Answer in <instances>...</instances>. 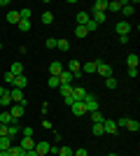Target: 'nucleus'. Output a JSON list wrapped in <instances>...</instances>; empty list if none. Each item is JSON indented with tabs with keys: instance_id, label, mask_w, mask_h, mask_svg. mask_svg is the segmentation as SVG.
Returning a JSON list of instances; mask_svg holds the SVG:
<instances>
[{
	"instance_id": "nucleus-6",
	"label": "nucleus",
	"mask_w": 140,
	"mask_h": 156,
	"mask_svg": "<svg viewBox=\"0 0 140 156\" xmlns=\"http://www.w3.org/2000/svg\"><path fill=\"white\" fill-rule=\"evenodd\" d=\"M68 72H70L73 77H80L82 75V63L80 61H68Z\"/></svg>"
},
{
	"instance_id": "nucleus-1",
	"label": "nucleus",
	"mask_w": 140,
	"mask_h": 156,
	"mask_svg": "<svg viewBox=\"0 0 140 156\" xmlns=\"http://www.w3.org/2000/svg\"><path fill=\"white\" fill-rule=\"evenodd\" d=\"M82 103H84V107H87V114H91V112H98V98H96V96L87 93V98H84Z\"/></svg>"
},
{
	"instance_id": "nucleus-30",
	"label": "nucleus",
	"mask_w": 140,
	"mask_h": 156,
	"mask_svg": "<svg viewBox=\"0 0 140 156\" xmlns=\"http://www.w3.org/2000/svg\"><path fill=\"white\" fill-rule=\"evenodd\" d=\"M7 151H9V156H23V149H21L19 144H12Z\"/></svg>"
},
{
	"instance_id": "nucleus-2",
	"label": "nucleus",
	"mask_w": 140,
	"mask_h": 156,
	"mask_svg": "<svg viewBox=\"0 0 140 156\" xmlns=\"http://www.w3.org/2000/svg\"><path fill=\"white\" fill-rule=\"evenodd\" d=\"M96 72H98V75H100V77H112V65H110V63H103V61H98V65H96Z\"/></svg>"
},
{
	"instance_id": "nucleus-45",
	"label": "nucleus",
	"mask_w": 140,
	"mask_h": 156,
	"mask_svg": "<svg viewBox=\"0 0 140 156\" xmlns=\"http://www.w3.org/2000/svg\"><path fill=\"white\" fill-rule=\"evenodd\" d=\"M73 156H89V154H87V149H84V147H80L77 151H73Z\"/></svg>"
},
{
	"instance_id": "nucleus-35",
	"label": "nucleus",
	"mask_w": 140,
	"mask_h": 156,
	"mask_svg": "<svg viewBox=\"0 0 140 156\" xmlns=\"http://www.w3.org/2000/svg\"><path fill=\"white\" fill-rule=\"evenodd\" d=\"M93 135H96V137H100V135H105V130H103V124H93Z\"/></svg>"
},
{
	"instance_id": "nucleus-20",
	"label": "nucleus",
	"mask_w": 140,
	"mask_h": 156,
	"mask_svg": "<svg viewBox=\"0 0 140 156\" xmlns=\"http://www.w3.org/2000/svg\"><path fill=\"white\" fill-rule=\"evenodd\" d=\"M124 128H128L131 133H138V130H140V121H138V119H128Z\"/></svg>"
},
{
	"instance_id": "nucleus-26",
	"label": "nucleus",
	"mask_w": 140,
	"mask_h": 156,
	"mask_svg": "<svg viewBox=\"0 0 140 156\" xmlns=\"http://www.w3.org/2000/svg\"><path fill=\"white\" fill-rule=\"evenodd\" d=\"M89 19H91V16H89V12H80V14H77V26H87Z\"/></svg>"
},
{
	"instance_id": "nucleus-51",
	"label": "nucleus",
	"mask_w": 140,
	"mask_h": 156,
	"mask_svg": "<svg viewBox=\"0 0 140 156\" xmlns=\"http://www.w3.org/2000/svg\"><path fill=\"white\" fill-rule=\"evenodd\" d=\"M7 91V89H5V86H0V96H2V93H5Z\"/></svg>"
},
{
	"instance_id": "nucleus-17",
	"label": "nucleus",
	"mask_w": 140,
	"mask_h": 156,
	"mask_svg": "<svg viewBox=\"0 0 140 156\" xmlns=\"http://www.w3.org/2000/svg\"><path fill=\"white\" fill-rule=\"evenodd\" d=\"M21 149L26 151V149H35V140L33 137H21V144H19Z\"/></svg>"
},
{
	"instance_id": "nucleus-46",
	"label": "nucleus",
	"mask_w": 140,
	"mask_h": 156,
	"mask_svg": "<svg viewBox=\"0 0 140 156\" xmlns=\"http://www.w3.org/2000/svg\"><path fill=\"white\" fill-rule=\"evenodd\" d=\"M128 77H131V79L138 77V68H128Z\"/></svg>"
},
{
	"instance_id": "nucleus-40",
	"label": "nucleus",
	"mask_w": 140,
	"mask_h": 156,
	"mask_svg": "<svg viewBox=\"0 0 140 156\" xmlns=\"http://www.w3.org/2000/svg\"><path fill=\"white\" fill-rule=\"evenodd\" d=\"M84 28H87V33H93V30H98V23L89 19V23H87V26H84Z\"/></svg>"
},
{
	"instance_id": "nucleus-21",
	"label": "nucleus",
	"mask_w": 140,
	"mask_h": 156,
	"mask_svg": "<svg viewBox=\"0 0 140 156\" xmlns=\"http://www.w3.org/2000/svg\"><path fill=\"white\" fill-rule=\"evenodd\" d=\"M89 16H91V21H96V23H103V21L107 19L105 12H93V9H91V14H89Z\"/></svg>"
},
{
	"instance_id": "nucleus-44",
	"label": "nucleus",
	"mask_w": 140,
	"mask_h": 156,
	"mask_svg": "<svg viewBox=\"0 0 140 156\" xmlns=\"http://www.w3.org/2000/svg\"><path fill=\"white\" fill-rule=\"evenodd\" d=\"M21 133H23V137H33V128H31V126H26Z\"/></svg>"
},
{
	"instance_id": "nucleus-13",
	"label": "nucleus",
	"mask_w": 140,
	"mask_h": 156,
	"mask_svg": "<svg viewBox=\"0 0 140 156\" xmlns=\"http://www.w3.org/2000/svg\"><path fill=\"white\" fill-rule=\"evenodd\" d=\"M14 89H21V91H23V89H26V84H28V79H26V75H19V77H14Z\"/></svg>"
},
{
	"instance_id": "nucleus-38",
	"label": "nucleus",
	"mask_w": 140,
	"mask_h": 156,
	"mask_svg": "<svg viewBox=\"0 0 140 156\" xmlns=\"http://www.w3.org/2000/svg\"><path fill=\"white\" fill-rule=\"evenodd\" d=\"M47 84H49V89H59L61 82H59V77H49V79H47Z\"/></svg>"
},
{
	"instance_id": "nucleus-24",
	"label": "nucleus",
	"mask_w": 140,
	"mask_h": 156,
	"mask_svg": "<svg viewBox=\"0 0 140 156\" xmlns=\"http://www.w3.org/2000/svg\"><path fill=\"white\" fill-rule=\"evenodd\" d=\"M16 135H21V128L16 124H9L7 126V137H16Z\"/></svg>"
},
{
	"instance_id": "nucleus-4",
	"label": "nucleus",
	"mask_w": 140,
	"mask_h": 156,
	"mask_svg": "<svg viewBox=\"0 0 140 156\" xmlns=\"http://www.w3.org/2000/svg\"><path fill=\"white\" fill-rule=\"evenodd\" d=\"M9 96H12V103L14 105H23V107H26V100H23V91H21V89H12Z\"/></svg>"
},
{
	"instance_id": "nucleus-49",
	"label": "nucleus",
	"mask_w": 140,
	"mask_h": 156,
	"mask_svg": "<svg viewBox=\"0 0 140 156\" xmlns=\"http://www.w3.org/2000/svg\"><path fill=\"white\" fill-rule=\"evenodd\" d=\"M23 156H38V151H35V149H26V151H23Z\"/></svg>"
},
{
	"instance_id": "nucleus-7",
	"label": "nucleus",
	"mask_w": 140,
	"mask_h": 156,
	"mask_svg": "<svg viewBox=\"0 0 140 156\" xmlns=\"http://www.w3.org/2000/svg\"><path fill=\"white\" fill-rule=\"evenodd\" d=\"M61 72H63V63H61V61H54V63H49V77H59Z\"/></svg>"
},
{
	"instance_id": "nucleus-41",
	"label": "nucleus",
	"mask_w": 140,
	"mask_h": 156,
	"mask_svg": "<svg viewBox=\"0 0 140 156\" xmlns=\"http://www.w3.org/2000/svg\"><path fill=\"white\" fill-rule=\"evenodd\" d=\"M45 47H49V49H56V37H47Z\"/></svg>"
},
{
	"instance_id": "nucleus-54",
	"label": "nucleus",
	"mask_w": 140,
	"mask_h": 156,
	"mask_svg": "<svg viewBox=\"0 0 140 156\" xmlns=\"http://www.w3.org/2000/svg\"><path fill=\"white\" fill-rule=\"evenodd\" d=\"M107 156H117V154H107Z\"/></svg>"
},
{
	"instance_id": "nucleus-28",
	"label": "nucleus",
	"mask_w": 140,
	"mask_h": 156,
	"mask_svg": "<svg viewBox=\"0 0 140 156\" xmlns=\"http://www.w3.org/2000/svg\"><path fill=\"white\" fill-rule=\"evenodd\" d=\"M126 63H128V68H138V63H140V58H138V54H128V58H126Z\"/></svg>"
},
{
	"instance_id": "nucleus-29",
	"label": "nucleus",
	"mask_w": 140,
	"mask_h": 156,
	"mask_svg": "<svg viewBox=\"0 0 140 156\" xmlns=\"http://www.w3.org/2000/svg\"><path fill=\"white\" fill-rule=\"evenodd\" d=\"M12 147V137H0V151H7Z\"/></svg>"
},
{
	"instance_id": "nucleus-42",
	"label": "nucleus",
	"mask_w": 140,
	"mask_h": 156,
	"mask_svg": "<svg viewBox=\"0 0 140 156\" xmlns=\"http://www.w3.org/2000/svg\"><path fill=\"white\" fill-rule=\"evenodd\" d=\"M126 121H128V117H121V119H117L114 124H117V128H124V126H126Z\"/></svg>"
},
{
	"instance_id": "nucleus-31",
	"label": "nucleus",
	"mask_w": 140,
	"mask_h": 156,
	"mask_svg": "<svg viewBox=\"0 0 140 156\" xmlns=\"http://www.w3.org/2000/svg\"><path fill=\"white\" fill-rule=\"evenodd\" d=\"M56 49H61V51H68V49H70V42H68V40H56Z\"/></svg>"
},
{
	"instance_id": "nucleus-14",
	"label": "nucleus",
	"mask_w": 140,
	"mask_h": 156,
	"mask_svg": "<svg viewBox=\"0 0 140 156\" xmlns=\"http://www.w3.org/2000/svg\"><path fill=\"white\" fill-rule=\"evenodd\" d=\"M0 124H2V126L14 124V119H12V114H9V110H2V112H0Z\"/></svg>"
},
{
	"instance_id": "nucleus-8",
	"label": "nucleus",
	"mask_w": 140,
	"mask_h": 156,
	"mask_svg": "<svg viewBox=\"0 0 140 156\" xmlns=\"http://www.w3.org/2000/svg\"><path fill=\"white\" fill-rule=\"evenodd\" d=\"M103 130H105V135H114V133H117L114 119H105V121H103Z\"/></svg>"
},
{
	"instance_id": "nucleus-32",
	"label": "nucleus",
	"mask_w": 140,
	"mask_h": 156,
	"mask_svg": "<svg viewBox=\"0 0 140 156\" xmlns=\"http://www.w3.org/2000/svg\"><path fill=\"white\" fill-rule=\"evenodd\" d=\"M42 23H45V26L54 23V14H52V12H42Z\"/></svg>"
},
{
	"instance_id": "nucleus-33",
	"label": "nucleus",
	"mask_w": 140,
	"mask_h": 156,
	"mask_svg": "<svg viewBox=\"0 0 140 156\" xmlns=\"http://www.w3.org/2000/svg\"><path fill=\"white\" fill-rule=\"evenodd\" d=\"M16 26H19V30H21V33H28L31 28H33V26H31V21H23V19H21Z\"/></svg>"
},
{
	"instance_id": "nucleus-50",
	"label": "nucleus",
	"mask_w": 140,
	"mask_h": 156,
	"mask_svg": "<svg viewBox=\"0 0 140 156\" xmlns=\"http://www.w3.org/2000/svg\"><path fill=\"white\" fill-rule=\"evenodd\" d=\"M42 126H45V128H54V126H52V121H49V119H42Z\"/></svg>"
},
{
	"instance_id": "nucleus-15",
	"label": "nucleus",
	"mask_w": 140,
	"mask_h": 156,
	"mask_svg": "<svg viewBox=\"0 0 140 156\" xmlns=\"http://www.w3.org/2000/svg\"><path fill=\"white\" fill-rule=\"evenodd\" d=\"M96 65H98V61H89V63H82V72H87V75H93V72H96Z\"/></svg>"
},
{
	"instance_id": "nucleus-34",
	"label": "nucleus",
	"mask_w": 140,
	"mask_h": 156,
	"mask_svg": "<svg viewBox=\"0 0 140 156\" xmlns=\"http://www.w3.org/2000/svg\"><path fill=\"white\" fill-rule=\"evenodd\" d=\"M87 35H89V33H87V28H84V26H77V28H75V37H87Z\"/></svg>"
},
{
	"instance_id": "nucleus-25",
	"label": "nucleus",
	"mask_w": 140,
	"mask_h": 156,
	"mask_svg": "<svg viewBox=\"0 0 140 156\" xmlns=\"http://www.w3.org/2000/svg\"><path fill=\"white\" fill-rule=\"evenodd\" d=\"M93 12H105V14H107V0H96Z\"/></svg>"
},
{
	"instance_id": "nucleus-27",
	"label": "nucleus",
	"mask_w": 140,
	"mask_h": 156,
	"mask_svg": "<svg viewBox=\"0 0 140 156\" xmlns=\"http://www.w3.org/2000/svg\"><path fill=\"white\" fill-rule=\"evenodd\" d=\"M19 16L23 21H31V16H33V9L31 7H23V9H19Z\"/></svg>"
},
{
	"instance_id": "nucleus-48",
	"label": "nucleus",
	"mask_w": 140,
	"mask_h": 156,
	"mask_svg": "<svg viewBox=\"0 0 140 156\" xmlns=\"http://www.w3.org/2000/svg\"><path fill=\"white\" fill-rule=\"evenodd\" d=\"M0 137H7V126L0 124Z\"/></svg>"
},
{
	"instance_id": "nucleus-39",
	"label": "nucleus",
	"mask_w": 140,
	"mask_h": 156,
	"mask_svg": "<svg viewBox=\"0 0 140 156\" xmlns=\"http://www.w3.org/2000/svg\"><path fill=\"white\" fill-rule=\"evenodd\" d=\"M105 86H107V89H117V77H114V75H112V77H107Z\"/></svg>"
},
{
	"instance_id": "nucleus-37",
	"label": "nucleus",
	"mask_w": 140,
	"mask_h": 156,
	"mask_svg": "<svg viewBox=\"0 0 140 156\" xmlns=\"http://www.w3.org/2000/svg\"><path fill=\"white\" fill-rule=\"evenodd\" d=\"M91 119H93V124H103V121H105V117H103L100 112H91Z\"/></svg>"
},
{
	"instance_id": "nucleus-10",
	"label": "nucleus",
	"mask_w": 140,
	"mask_h": 156,
	"mask_svg": "<svg viewBox=\"0 0 140 156\" xmlns=\"http://www.w3.org/2000/svg\"><path fill=\"white\" fill-rule=\"evenodd\" d=\"M49 149H52V144H49V142H35V151H38V156H47Z\"/></svg>"
},
{
	"instance_id": "nucleus-19",
	"label": "nucleus",
	"mask_w": 140,
	"mask_h": 156,
	"mask_svg": "<svg viewBox=\"0 0 140 156\" xmlns=\"http://www.w3.org/2000/svg\"><path fill=\"white\" fill-rule=\"evenodd\" d=\"M121 14H124V16H133V14H135V5H133V2H124Z\"/></svg>"
},
{
	"instance_id": "nucleus-18",
	"label": "nucleus",
	"mask_w": 140,
	"mask_h": 156,
	"mask_svg": "<svg viewBox=\"0 0 140 156\" xmlns=\"http://www.w3.org/2000/svg\"><path fill=\"white\" fill-rule=\"evenodd\" d=\"M21 16H19V9H9L7 12V23H19Z\"/></svg>"
},
{
	"instance_id": "nucleus-3",
	"label": "nucleus",
	"mask_w": 140,
	"mask_h": 156,
	"mask_svg": "<svg viewBox=\"0 0 140 156\" xmlns=\"http://www.w3.org/2000/svg\"><path fill=\"white\" fill-rule=\"evenodd\" d=\"M23 110H26V107H23V105H9V114H12V119H14V124H16V121H19L21 117H23Z\"/></svg>"
},
{
	"instance_id": "nucleus-12",
	"label": "nucleus",
	"mask_w": 140,
	"mask_h": 156,
	"mask_svg": "<svg viewBox=\"0 0 140 156\" xmlns=\"http://www.w3.org/2000/svg\"><path fill=\"white\" fill-rule=\"evenodd\" d=\"M9 105H12V96H9V91H5L0 96V110H9Z\"/></svg>"
},
{
	"instance_id": "nucleus-55",
	"label": "nucleus",
	"mask_w": 140,
	"mask_h": 156,
	"mask_svg": "<svg viewBox=\"0 0 140 156\" xmlns=\"http://www.w3.org/2000/svg\"><path fill=\"white\" fill-rule=\"evenodd\" d=\"M0 112H2V110H0Z\"/></svg>"
},
{
	"instance_id": "nucleus-22",
	"label": "nucleus",
	"mask_w": 140,
	"mask_h": 156,
	"mask_svg": "<svg viewBox=\"0 0 140 156\" xmlns=\"http://www.w3.org/2000/svg\"><path fill=\"white\" fill-rule=\"evenodd\" d=\"M73 79H75V77H73L68 70H63V72L59 75V82H61V84H73Z\"/></svg>"
},
{
	"instance_id": "nucleus-11",
	"label": "nucleus",
	"mask_w": 140,
	"mask_h": 156,
	"mask_svg": "<svg viewBox=\"0 0 140 156\" xmlns=\"http://www.w3.org/2000/svg\"><path fill=\"white\" fill-rule=\"evenodd\" d=\"M128 33H131V23H128L126 19L119 21V23H117V35H128Z\"/></svg>"
},
{
	"instance_id": "nucleus-36",
	"label": "nucleus",
	"mask_w": 140,
	"mask_h": 156,
	"mask_svg": "<svg viewBox=\"0 0 140 156\" xmlns=\"http://www.w3.org/2000/svg\"><path fill=\"white\" fill-rule=\"evenodd\" d=\"M56 154H59V156H73V149L63 144V147H59V151H56Z\"/></svg>"
},
{
	"instance_id": "nucleus-43",
	"label": "nucleus",
	"mask_w": 140,
	"mask_h": 156,
	"mask_svg": "<svg viewBox=\"0 0 140 156\" xmlns=\"http://www.w3.org/2000/svg\"><path fill=\"white\" fill-rule=\"evenodd\" d=\"M12 82H14V75L7 70V72H5V84H12Z\"/></svg>"
},
{
	"instance_id": "nucleus-9",
	"label": "nucleus",
	"mask_w": 140,
	"mask_h": 156,
	"mask_svg": "<svg viewBox=\"0 0 140 156\" xmlns=\"http://www.w3.org/2000/svg\"><path fill=\"white\" fill-rule=\"evenodd\" d=\"M87 89H84V86H73V100H84V98H87Z\"/></svg>"
},
{
	"instance_id": "nucleus-16",
	"label": "nucleus",
	"mask_w": 140,
	"mask_h": 156,
	"mask_svg": "<svg viewBox=\"0 0 140 156\" xmlns=\"http://www.w3.org/2000/svg\"><path fill=\"white\" fill-rule=\"evenodd\" d=\"M121 7H124V0H112L107 2V12H121Z\"/></svg>"
},
{
	"instance_id": "nucleus-47",
	"label": "nucleus",
	"mask_w": 140,
	"mask_h": 156,
	"mask_svg": "<svg viewBox=\"0 0 140 156\" xmlns=\"http://www.w3.org/2000/svg\"><path fill=\"white\" fill-rule=\"evenodd\" d=\"M119 44H128V35H119Z\"/></svg>"
},
{
	"instance_id": "nucleus-53",
	"label": "nucleus",
	"mask_w": 140,
	"mask_h": 156,
	"mask_svg": "<svg viewBox=\"0 0 140 156\" xmlns=\"http://www.w3.org/2000/svg\"><path fill=\"white\" fill-rule=\"evenodd\" d=\"M0 51H2V42H0Z\"/></svg>"
},
{
	"instance_id": "nucleus-52",
	"label": "nucleus",
	"mask_w": 140,
	"mask_h": 156,
	"mask_svg": "<svg viewBox=\"0 0 140 156\" xmlns=\"http://www.w3.org/2000/svg\"><path fill=\"white\" fill-rule=\"evenodd\" d=\"M0 156H9V151H0Z\"/></svg>"
},
{
	"instance_id": "nucleus-23",
	"label": "nucleus",
	"mask_w": 140,
	"mask_h": 156,
	"mask_svg": "<svg viewBox=\"0 0 140 156\" xmlns=\"http://www.w3.org/2000/svg\"><path fill=\"white\" fill-rule=\"evenodd\" d=\"M9 72H12L14 77L23 75V63H12V65H9Z\"/></svg>"
},
{
	"instance_id": "nucleus-5",
	"label": "nucleus",
	"mask_w": 140,
	"mask_h": 156,
	"mask_svg": "<svg viewBox=\"0 0 140 156\" xmlns=\"http://www.w3.org/2000/svg\"><path fill=\"white\" fill-rule=\"evenodd\" d=\"M70 110H73L75 117H84V114H87V107H84V103H82V100H75V103L70 105Z\"/></svg>"
}]
</instances>
